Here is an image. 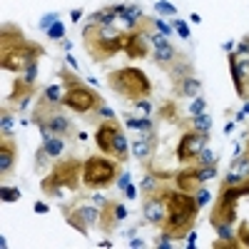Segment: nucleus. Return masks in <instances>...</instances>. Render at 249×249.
Listing matches in <instances>:
<instances>
[{
    "instance_id": "nucleus-1",
    "label": "nucleus",
    "mask_w": 249,
    "mask_h": 249,
    "mask_svg": "<svg viewBox=\"0 0 249 249\" xmlns=\"http://www.w3.org/2000/svg\"><path fill=\"white\" fill-rule=\"evenodd\" d=\"M162 197L167 202V217L162 222V232H167L172 239H184L195 227V219L199 212V204H197L195 195L162 187Z\"/></svg>"
},
{
    "instance_id": "nucleus-2",
    "label": "nucleus",
    "mask_w": 249,
    "mask_h": 249,
    "mask_svg": "<svg viewBox=\"0 0 249 249\" xmlns=\"http://www.w3.org/2000/svg\"><path fill=\"white\" fill-rule=\"evenodd\" d=\"M82 40H85V53L95 62H105L124 50L127 33L117 30L115 25H85L82 28Z\"/></svg>"
},
{
    "instance_id": "nucleus-3",
    "label": "nucleus",
    "mask_w": 249,
    "mask_h": 249,
    "mask_svg": "<svg viewBox=\"0 0 249 249\" xmlns=\"http://www.w3.org/2000/svg\"><path fill=\"white\" fill-rule=\"evenodd\" d=\"M82 182V162L80 160H60L55 162L50 172L43 177L40 187L48 197H65L68 192H75Z\"/></svg>"
},
{
    "instance_id": "nucleus-4",
    "label": "nucleus",
    "mask_w": 249,
    "mask_h": 249,
    "mask_svg": "<svg viewBox=\"0 0 249 249\" xmlns=\"http://www.w3.org/2000/svg\"><path fill=\"white\" fill-rule=\"evenodd\" d=\"M107 82H110V90L117 92L120 97L124 100H142V97H150L152 95V82L150 77L144 75V70L140 68H117L107 75Z\"/></svg>"
},
{
    "instance_id": "nucleus-5",
    "label": "nucleus",
    "mask_w": 249,
    "mask_h": 249,
    "mask_svg": "<svg viewBox=\"0 0 249 249\" xmlns=\"http://www.w3.org/2000/svg\"><path fill=\"white\" fill-rule=\"evenodd\" d=\"M120 175V162L107 155H90L88 160H82V184L90 190H102L107 187L112 179H117Z\"/></svg>"
},
{
    "instance_id": "nucleus-6",
    "label": "nucleus",
    "mask_w": 249,
    "mask_h": 249,
    "mask_svg": "<svg viewBox=\"0 0 249 249\" xmlns=\"http://www.w3.org/2000/svg\"><path fill=\"white\" fill-rule=\"evenodd\" d=\"M62 105L72 112H77V115H88V112H95L102 105V95L90 90L88 85H82V82H72V85L65 88Z\"/></svg>"
},
{
    "instance_id": "nucleus-7",
    "label": "nucleus",
    "mask_w": 249,
    "mask_h": 249,
    "mask_svg": "<svg viewBox=\"0 0 249 249\" xmlns=\"http://www.w3.org/2000/svg\"><path fill=\"white\" fill-rule=\"evenodd\" d=\"M43 55H45V50L40 45L23 43V45L10 48V50H0V65H3V70H10V72H25V68L30 62H35Z\"/></svg>"
},
{
    "instance_id": "nucleus-8",
    "label": "nucleus",
    "mask_w": 249,
    "mask_h": 249,
    "mask_svg": "<svg viewBox=\"0 0 249 249\" xmlns=\"http://www.w3.org/2000/svg\"><path fill=\"white\" fill-rule=\"evenodd\" d=\"M207 140H210V132H197V130H184L179 142H177V160L179 162H190V160H197L199 152L207 147Z\"/></svg>"
},
{
    "instance_id": "nucleus-9",
    "label": "nucleus",
    "mask_w": 249,
    "mask_h": 249,
    "mask_svg": "<svg viewBox=\"0 0 249 249\" xmlns=\"http://www.w3.org/2000/svg\"><path fill=\"white\" fill-rule=\"evenodd\" d=\"M142 214H144V222L147 224H155V227H162L164 217H167V202L162 197V187L155 192V195H147L142 204Z\"/></svg>"
},
{
    "instance_id": "nucleus-10",
    "label": "nucleus",
    "mask_w": 249,
    "mask_h": 249,
    "mask_svg": "<svg viewBox=\"0 0 249 249\" xmlns=\"http://www.w3.org/2000/svg\"><path fill=\"white\" fill-rule=\"evenodd\" d=\"M120 130H122V127H120L115 120H107V122H102L100 127H97V132H95V144H97V150H100L102 155L112 157V142H115V135H117Z\"/></svg>"
},
{
    "instance_id": "nucleus-11",
    "label": "nucleus",
    "mask_w": 249,
    "mask_h": 249,
    "mask_svg": "<svg viewBox=\"0 0 249 249\" xmlns=\"http://www.w3.org/2000/svg\"><path fill=\"white\" fill-rule=\"evenodd\" d=\"M217 222H227V224H234L237 222V202L232 199H214L212 204V214H210V224H217Z\"/></svg>"
},
{
    "instance_id": "nucleus-12",
    "label": "nucleus",
    "mask_w": 249,
    "mask_h": 249,
    "mask_svg": "<svg viewBox=\"0 0 249 249\" xmlns=\"http://www.w3.org/2000/svg\"><path fill=\"white\" fill-rule=\"evenodd\" d=\"M199 187H202V182H199V167H184V170H179L175 175V190H179V192L195 195Z\"/></svg>"
},
{
    "instance_id": "nucleus-13",
    "label": "nucleus",
    "mask_w": 249,
    "mask_h": 249,
    "mask_svg": "<svg viewBox=\"0 0 249 249\" xmlns=\"http://www.w3.org/2000/svg\"><path fill=\"white\" fill-rule=\"evenodd\" d=\"M33 95H35V85H33V82H28L25 77H20V80L13 82V90H10L8 100H10V102H18V107L25 110V107L30 105Z\"/></svg>"
},
{
    "instance_id": "nucleus-14",
    "label": "nucleus",
    "mask_w": 249,
    "mask_h": 249,
    "mask_svg": "<svg viewBox=\"0 0 249 249\" xmlns=\"http://www.w3.org/2000/svg\"><path fill=\"white\" fill-rule=\"evenodd\" d=\"M15 157H18V147H15L13 137H3V142H0V175L3 177L13 175Z\"/></svg>"
},
{
    "instance_id": "nucleus-15",
    "label": "nucleus",
    "mask_w": 249,
    "mask_h": 249,
    "mask_svg": "<svg viewBox=\"0 0 249 249\" xmlns=\"http://www.w3.org/2000/svg\"><path fill=\"white\" fill-rule=\"evenodd\" d=\"M23 43H28L23 30H20L18 25H13V23H5L3 30H0V50H10V48H18Z\"/></svg>"
},
{
    "instance_id": "nucleus-16",
    "label": "nucleus",
    "mask_w": 249,
    "mask_h": 249,
    "mask_svg": "<svg viewBox=\"0 0 249 249\" xmlns=\"http://www.w3.org/2000/svg\"><path fill=\"white\" fill-rule=\"evenodd\" d=\"M62 210H65V207H62ZM70 212L77 214L88 227H97L100 224V214H102V210H100V207H95L92 202L90 204H77L75 210H70Z\"/></svg>"
},
{
    "instance_id": "nucleus-17",
    "label": "nucleus",
    "mask_w": 249,
    "mask_h": 249,
    "mask_svg": "<svg viewBox=\"0 0 249 249\" xmlns=\"http://www.w3.org/2000/svg\"><path fill=\"white\" fill-rule=\"evenodd\" d=\"M199 92H202V82H199L195 75L175 82V95H177V97H197Z\"/></svg>"
},
{
    "instance_id": "nucleus-18",
    "label": "nucleus",
    "mask_w": 249,
    "mask_h": 249,
    "mask_svg": "<svg viewBox=\"0 0 249 249\" xmlns=\"http://www.w3.org/2000/svg\"><path fill=\"white\" fill-rule=\"evenodd\" d=\"M127 155H130V140L124 137V132L120 130V132L115 135V142H112V157L122 164L124 160H127Z\"/></svg>"
},
{
    "instance_id": "nucleus-19",
    "label": "nucleus",
    "mask_w": 249,
    "mask_h": 249,
    "mask_svg": "<svg viewBox=\"0 0 249 249\" xmlns=\"http://www.w3.org/2000/svg\"><path fill=\"white\" fill-rule=\"evenodd\" d=\"M152 60L157 62V65H162V68H167V70H170L175 62H177V50H175L172 45H167V48H155Z\"/></svg>"
},
{
    "instance_id": "nucleus-20",
    "label": "nucleus",
    "mask_w": 249,
    "mask_h": 249,
    "mask_svg": "<svg viewBox=\"0 0 249 249\" xmlns=\"http://www.w3.org/2000/svg\"><path fill=\"white\" fill-rule=\"evenodd\" d=\"M117 18H120V15H117V10H115V5H112V8H102V10L92 13L88 20H90V25H115Z\"/></svg>"
},
{
    "instance_id": "nucleus-21",
    "label": "nucleus",
    "mask_w": 249,
    "mask_h": 249,
    "mask_svg": "<svg viewBox=\"0 0 249 249\" xmlns=\"http://www.w3.org/2000/svg\"><path fill=\"white\" fill-rule=\"evenodd\" d=\"M120 219H117V212H115V202H107L105 207H102V214H100V224L97 227H102L105 232H112V227Z\"/></svg>"
},
{
    "instance_id": "nucleus-22",
    "label": "nucleus",
    "mask_w": 249,
    "mask_h": 249,
    "mask_svg": "<svg viewBox=\"0 0 249 249\" xmlns=\"http://www.w3.org/2000/svg\"><path fill=\"white\" fill-rule=\"evenodd\" d=\"M132 155H135V160H147L150 155H152V140L150 137H140V140H135L132 142Z\"/></svg>"
},
{
    "instance_id": "nucleus-23",
    "label": "nucleus",
    "mask_w": 249,
    "mask_h": 249,
    "mask_svg": "<svg viewBox=\"0 0 249 249\" xmlns=\"http://www.w3.org/2000/svg\"><path fill=\"white\" fill-rule=\"evenodd\" d=\"M170 75H172L175 82H179V80H184V77H190V75H192V65H190L187 60H177L175 65L170 68Z\"/></svg>"
},
{
    "instance_id": "nucleus-24",
    "label": "nucleus",
    "mask_w": 249,
    "mask_h": 249,
    "mask_svg": "<svg viewBox=\"0 0 249 249\" xmlns=\"http://www.w3.org/2000/svg\"><path fill=\"white\" fill-rule=\"evenodd\" d=\"M192 130H197V132H210V130H212V117L207 115V112L195 115V117H192Z\"/></svg>"
},
{
    "instance_id": "nucleus-25",
    "label": "nucleus",
    "mask_w": 249,
    "mask_h": 249,
    "mask_svg": "<svg viewBox=\"0 0 249 249\" xmlns=\"http://www.w3.org/2000/svg\"><path fill=\"white\" fill-rule=\"evenodd\" d=\"M13 127H15V120L8 112V107H3V115H0V130H3V137H13Z\"/></svg>"
},
{
    "instance_id": "nucleus-26",
    "label": "nucleus",
    "mask_w": 249,
    "mask_h": 249,
    "mask_svg": "<svg viewBox=\"0 0 249 249\" xmlns=\"http://www.w3.org/2000/svg\"><path fill=\"white\" fill-rule=\"evenodd\" d=\"M65 222H68L70 227H75V230H77L80 234H85V237L90 234V227H88L85 222H82L77 214H72V212H68V210H65Z\"/></svg>"
},
{
    "instance_id": "nucleus-27",
    "label": "nucleus",
    "mask_w": 249,
    "mask_h": 249,
    "mask_svg": "<svg viewBox=\"0 0 249 249\" xmlns=\"http://www.w3.org/2000/svg\"><path fill=\"white\" fill-rule=\"evenodd\" d=\"M62 95H65V88H62V85H50L43 92V97L50 100V102H55V105H62Z\"/></svg>"
},
{
    "instance_id": "nucleus-28",
    "label": "nucleus",
    "mask_w": 249,
    "mask_h": 249,
    "mask_svg": "<svg viewBox=\"0 0 249 249\" xmlns=\"http://www.w3.org/2000/svg\"><path fill=\"white\" fill-rule=\"evenodd\" d=\"M232 172L242 175V177H249V155H239L234 162H232Z\"/></svg>"
},
{
    "instance_id": "nucleus-29",
    "label": "nucleus",
    "mask_w": 249,
    "mask_h": 249,
    "mask_svg": "<svg viewBox=\"0 0 249 249\" xmlns=\"http://www.w3.org/2000/svg\"><path fill=\"white\" fill-rule=\"evenodd\" d=\"M150 23H152V28H155L157 33H162V35H167V37H170V35L175 33V28H172L170 23H164V20H162L160 15H155V18H150Z\"/></svg>"
},
{
    "instance_id": "nucleus-30",
    "label": "nucleus",
    "mask_w": 249,
    "mask_h": 249,
    "mask_svg": "<svg viewBox=\"0 0 249 249\" xmlns=\"http://www.w3.org/2000/svg\"><path fill=\"white\" fill-rule=\"evenodd\" d=\"M140 190L144 192V195H155L157 190H160V184H157V177L155 175H147L142 182H140Z\"/></svg>"
},
{
    "instance_id": "nucleus-31",
    "label": "nucleus",
    "mask_w": 249,
    "mask_h": 249,
    "mask_svg": "<svg viewBox=\"0 0 249 249\" xmlns=\"http://www.w3.org/2000/svg\"><path fill=\"white\" fill-rule=\"evenodd\" d=\"M197 162H199V167H210V164H217V155L212 152V150H202L199 152V157H197Z\"/></svg>"
},
{
    "instance_id": "nucleus-32",
    "label": "nucleus",
    "mask_w": 249,
    "mask_h": 249,
    "mask_svg": "<svg viewBox=\"0 0 249 249\" xmlns=\"http://www.w3.org/2000/svg\"><path fill=\"white\" fill-rule=\"evenodd\" d=\"M155 10H157V15H172V18H177V8L172 3H164V0H157Z\"/></svg>"
},
{
    "instance_id": "nucleus-33",
    "label": "nucleus",
    "mask_w": 249,
    "mask_h": 249,
    "mask_svg": "<svg viewBox=\"0 0 249 249\" xmlns=\"http://www.w3.org/2000/svg\"><path fill=\"white\" fill-rule=\"evenodd\" d=\"M172 28H175V33H177L182 40H190V25H187L184 20L175 18V20H172Z\"/></svg>"
},
{
    "instance_id": "nucleus-34",
    "label": "nucleus",
    "mask_w": 249,
    "mask_h": 249,
    "mask_svg": "<svg viewBox=\"0 0 249 249\" xmlns=\"http://www.w3.org/2000/svg\"><path fill=\"white\" fill-rule=\"evenodd\" d=\"M0 197H3V202H18L20 199V190H15V187H0Z\"/></svg>"
},
{
    "instance_id": "nucleus-35",
    "label": "nucleus",
    "mask_w": 249,
    "mask_h": 249,
    "mask_svg": "<svg viewBox=\"0 0 249 249\" xmlns=\"http://www.w3.org/2000/svg\"><path fill=\"white\" fill-rule=\"evenodd\" d=\"M195 199H197V204H199V207H207V204L212 202V192H210V190H207V187L202 184L199 190L195 192Z\"/></svg>"
},
{
    "instance_id": "nucleus-36",
    "label": "nucleus",
    "mask_w": 249,
    "mask_h": 249,
    "mask_svg": "<svg viewBox=\"0 0 249 249\" xmlns=\"http://www.w3.org/2000/svg\"><path fill=\"white\" fill-rule=\"evenodd\" d=\"M217 177V164H210V167H199V182L207 184L210 179Z\"/></svg>"
},
{
    "instance_id": "nucleus-37",
    "label": "nucleus",
    "mask_w": 249,
    "mask_h": 249,
    "mask_svg": "<svg viewBox=\"0 0 249 249\" xmlns=\"http://www.w3.org/2000/svg\"><path fill=\"white\" fill-rule=\"evenodd\" d=\"M48 37H50V40H62V37H65V25H62L60 20H57L55 25H50V30H48Z\"/></svg>"
},
{
    "instance_id": "nucleus-38",
    "label": "nucleus",
    "mask_w": 249,
    "mask_h": 249,
    "mask_svg": "<svg viewBox=\"0 0 249 249\" xmlns=\"http://www.w3.org/2000/svg\"><path fill=\"white\" fill-rule=\"evenodd\" d=\"M175 110H177V107H175V102H164V105H162V117L177 122V112H175Z\"/></svg>"
},
{
    "instance_id": "nucleus-39",
    "label": "nucleus",
    "mask_w": 249,
    "mask_h": 249,
    "mask_svg": "<svg viewBox=\"0 0 249 249\" xmlns=\"http://www.w3.org/2000/svg\"><path fill=\"white\" fill-rule=\"evenodd\" d=\"M204 107H207V100L204 97H195V102H192V105H190V115L195 117V115H199V112H204Z\"/></svg>"
},
{
    "instance_id": "nucleus-40",
    "label": "nucleus",
    "mask_w": 249,
    "mask_h": 249,
    "mask_svg": "<svg viewBox=\"0 0 249 249\" xmlns=\"http://www.w3.org/2000/svg\"><path fill=\"white\" fill-rule=\"evenodd\" d=\"M135 107L142 112V115H152V102L147 97H142V100H135Z\"/></svg>"
},
{
    "instance_id": "nucleus-41",
    "label": "nucleus",
    "mask_w": 249,
    "mask_h": 249,
    "mask_svg": "<svg viewBox=\"0 0 249 249\" xmlns=\"http://www.w3.org/2000/svg\"><path fill=\"white\" fill-rule=\"evenodd\" d=\"M55 23H57V13H50V15H43V20H40V28L48 33L50 25H55Z\"/></svg>"
},
{
    "instance_id": "nucleus-42",
    "label": "nucleus",
    "mask_w": 249,
    "mask_h": 249,
    "mask_svg": "<svg viewBox=\"0 0 249 249\" xmlns=\"http://www.w3.org/2000/svg\"><path fill=\"white\" fill-rule=\"evenodd\" d=\"M25 80L35 85V80H37V60H35V62H30V65L25 68Z\"/></svg>"
},
{
    "instance_id": "nucleus-43",
    "label": "nucleus",
    "mask_w": 249,
    "mask_h": 249,
    "mask_svg": "<svg viewBox=\"0 0 249 249\" xmlns=\"http://www.w3.org/2000/svg\"><path fill=\"white\" fill-rule=\"evenodd\" d=\"M157 247H160V249H172V237H170L167 232H162V234L157 237Z\"/></svg>"
},
{
    "instance_id": "nucleus-44",
    "label": "nucleus",
    "mask_w": 249,
    "mask_h": 249,
    "mask_svg": "<svg viewBox=\"0 0 249 249\" xmlns=\"http://www.w3.org/2000/svg\"><path fill=\"white\" fill-rule=\"evenodd\" d=\"M95 112H97V115H102L105 120H115V110H112V107H107L105 102H102V105H100V107H97Z\"/></svg>"
},
{
    "instance_id": "nucleus-45",
    "label": "nucleus",
    "mask_w": 249,
    "mask_h": 249,
    "mask_svg": "<svg viewBox=\"0 0 249 249\" xmlns=\"http://www.w3.org/2000/svg\"><path fill=\"white\" fill-rule=\"evenodd\" d=\"M237 239H239L242 247H249V227H247V224H242V230H239Z\"/></svg>"
},
{
    "instance_id": "nucleus-46",
    "label": "nucleus",
    "mask_w": 249,
    "mask_h": 249,
    "mask_svg": "<svg viewBox=\"0 0 249 249\" xmlns=\"http://www.w3.org/2000/svg\"><path fill=\"white\" fill-rule=\"evenodd\" d=\"M127 184H130V172H120L117 175V187L124 192V187H127Z\"/></svg>"
},
{
    "instance_id": "nucleus-47",
    "label": "nucleus",
    "mask_w": 249,
    "mask_h": 249,
    "mask_svg": "<svg viewBox=\"0 0 249 249\" xmlns=\"http://www.w3.org/2000/svg\"><path fill=\"white\" fill-rule=\"evenodd\" d=\"M140 130H142V132H152V120H150V115L140 117Z\"/></svg>"
},
{
    "instance_id": "nucleus-48",
    "label": "nucleus",
    "mask_w": 249,
    "mask_h": 249,
    "mask_svg": "<svg viewBox=\"0 0 249 249\" xmlns=\"http://www.w3.org/2000/svg\"><path fill=\"white\" fill-rule=\"evenodd\" d=\"M124 124H127V127H132V130H140V117L127 115V117H124Z\"/></svg>"
},
{
    "instance_id": "nucleus-49",
    "label": "nucleus",
    "mask_w": 249,
    "mask_h": 249,
    "mask_svg": "<svg viewBox=\"0 0 249 249\" xmlns=\"http://www.w3.org/2000/svg\"><path fill=\"white\" fill-rule=\"evenodd\" d=\"M90 202H92L95 207H100V210H102V207H105V204H107V199H105V197H102V195H92V197H90Z\"/></svg>"
},
{
    "instance_id": "nucleus-50",
    "label": "nucleus",
    "mask_w": 249,
    "mask_h": 249,
    "mask_svg": "<svg viewBox=\"0 0 249 249\" xmlns=\"http://www.w3.org/2000/svg\"><path fill=\"white\" fill-rule=\"evenodd\" d=\"M50 212V207L45 202H35V214H48Z\"/></svg>"
},
{
    "instance_id": "nucleus-51",
    "label": "nucleus",
    "mask_w": 249,
    "mask_h": 249,
    "mask_svg": "<svg viewBox=\"0 0 249 249\" xmlns=\"http://www.w3.org/2000/svg\"><path fill=\"white\" fill-rule=\"evenodd\" d=\"M115 212H117V219H127V210H124V204H115Z\"/></svg>"
},
{
    "instance_id": "nucleus-52",
    "label": "nucleus",
    "mask_w": 249,
    "mask_h": 249,
    "mask_svg": "<svg viewBox=\"0 0 249 249\" xmlns=\"http://www.w3.org/2000/svg\"><path fill=\"white\" fill-rule=\"evenodd\" d=\"M184 239H187V242H184V244H187V249H195V239H197V234H195V230H190V234H187Z\"/></svg>"
},
{
    "instance_id": "nucleus-53",
    "label": "nucleus",
    "mask_w": 249,
    "mask_h": 249,
    "mask_svg": "<svg viewBox=\"0 0 249 249\" xmlns=\"http://www.w3.org/2000/svg\"><path fill=\"white\" fill-rule=\"evenodd\" d=\"M135 195H137V187H132V184L124 187V197H127V199H135Z\"/></svg>"
},
{
    "instance_id": "nucleus-54",
    "label": "nucleus",
    "mask_w": 249,
    "mask_h": 249,
    "mask_svg": "<svg viewBox=\"0 0 249 249\" xmlns=\"http://www.w3.org/2000/svg\"><path fill=\"white\" fill-rule=\"evenodd\" d=\"M222 50H224V53H234V50H237V45L230 40V43H224V45H222Z\"/></svg>"
},
{
    "instance_id": "nucleus-55",
    "label": "nucleus",
    "mask_w": 249,
    "mask_h": 249,
    "mask_svg": "<svg viewBox=\"0 0 249 249\" xmlns=\"http://www.w3.org/2000/svg\"><path fill=\"white\" fill-rule=\"evenodd\" d=\"M130 247H135V249H142V247H144V242H142V239H130Z\"/></svg>"
},
{
    "instance_id": "nucleus-56",
    "label": "nucleus",
    "mask_w": 249,
    "mask_h": 249,
    "mask_svg": "<svg viewBox=\"0 0 249 249\" xmlns=\"http://www.w3.org/2000/svg\"><path fill=\"white\" fill-rule=\"evenodd\" d=\"M65 60H68V65H70V68H72V70H77V60H75V57H72V55H68V57H65Z\"/></svg>"
},
{
    "instance_id": "nucleus-57",
    "label": "nucleus",
    "mask_w": 249,
    "mask_h": 249,
    "mask_svg": "<svg viewBox=\"0 0 249 249\" xmlns=\"http://www.w3.org/2000/svg\"><path fill=\"white\" fill-rule=\"evenodd\" d=\"M232 130H234V122H227V124H224V135H230Z\"/></svg>"
},
{
    "instance_id": "nucleus-58",
    "label": "nucleus",
    "mask_w": 249,
    "mask_h": 249,
    "mask_svg": "<svg viewBox=\"0 0 249 249\" xmlns=\"http://www.w3.org/2000/svg\"><path fill=\"white\" fill-rule=\"evenodd\" d=\"M100 247H102V249H107V247H112V239H102V242H100Z\"/></svg>"
},
{
    "instance_id": "nucleus-59",
    "label": "nucleus",
    "mask_w": 249,
    "mask_h": 249,
    "mask_svg": "<svg viewBox=\"0 0 249 249\" xmlns=\"http://www.w3.org/2000/svg\"><path fill=\"white\" fill-rule=\"evenodd\" d=\"M60 43H62V48H65V50H72V43H70V40H60Z\"/></svg>"
},
{
    "instance_id": "nucleus-60",
    "label": "nucleus",
    "mask_w": 249,
    "mask_h": 249,
    "mask_svg": "<svg viewBox=\"0 0 249 249\" xmlns=\"http://www.w3.org/2000/svg\"><path fill=\"white\" fill-rule=\"evenodd\" d=\"M80 18H82V10H80V8H77V10H72V20H80Z\"/></svg>"
},
{
    "instance_id": "nucleus-61",
    "label": "nucleus",
    "mask_w": 249,
    "mask_h": 249,
    "mask_svg": "<svg viewBox=\"0 0 249 249\" xmlns=\"http://www.w3.org/2000/svg\"><path fill=\"white\" fill-rule=\"evenodd\" d=\"M190 20H192V23H202V18H199L197 13H192V15H190Z\"/></svg>"
},
{
    "instance_id": "nucleus-62",
    "label": "nucleus",
    "mask_w": 249,
    "mask_h": 249,
    "mask_svg": "<svg viewBox=\"0 0 249 249\" xmlns=\"http://www.w3.org/2000/svg\"><path fill=\"white\" fill-rule=\"evenodd\" d=\"M242 115H249V100L244 102V107H242Z\"/></svg>"
},
{
    "instance_id": "nucleus-63",
    "label": "nucleus",
    "mask_w": 249,
    "mask_h": 249,
    "mask_svg": "<svg viewBox=\"0 0 249 249\" xmlns=\"http://www.w3.org/2000/svg\"><path fill=\"white\" fill-rule=\"evenodd\" d=\"M247 100H249V77H247Z\"/></svg>"
},
{
    "instance_id": "nucleus-64",
    "label": "nucleus",
    "mask_w": 249,
    "mask_h": 249,
    "mask_svg": "<svg viewBox=\"0 0 249 249\" xmlns=\"http://www.w3.org/2000/svg\"><path fill=\"white\" fill-rule=\"evenodd\" d=\"M247 155H249V150H247Z\"/></svg>"
}]
</instances>
